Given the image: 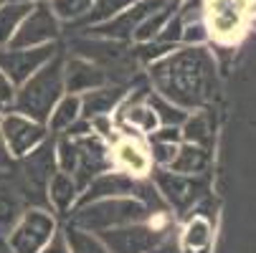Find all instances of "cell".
Returning a JSON list of instances; mask_svg holds the SVG:
<instances>
[{"mask_svg":"<svg viewBox=\"0 0 256 253\" xmlns=\"http://www.w3.org/2000/svg\"><path fill=\"white\" fill-rule=\"evenodd\" d=\"M28 3H38V0H28Z\"/></svg>","mask_w":256,"mask_h":253,"instance_id":"36","label":"cell"},{"mask_svg":"<svg viewBox=\"0 0 256 253\" xmlns=\"http://www.w3.org/2000/svg\"><path fill=\"white\" fill-rule=\"evenodd\" d=\"M76 119H82V96L79 94H64L56 101L46 124L51 132H66Z\"/></svg>","mask_w":256,"mask_h":253,"instance_id":"21","label":"cell"},{"mask_svg":"<svg viewBox=\"0 0 256 253\" xmlns=\"http://www.w3.org/2000/svg\"><path fill=\"white\" fill-rule=\"evenodd\" d=\"M150 81L158 94L180 109H200L218 91V74L210 51L200 46L172 48L168 56L150 63Z\"/></svg>","mask_w":256,"mask_h":253,"instance_id":"1","label":"cell"},{"mask_svg":"<svg viewBox=\"0 0 256 253\" xmlns=\"http://www.w3.org/2000/svg\"><path fill=\"white\" fill-rule=\"evenodd\" d=\"M175 155H178V144H172V142H155V139H152L150 160H152L158 167H170V162L175 160Z\"/></svg>","mask_w":256,"mask_h":253,"instance_id":"29","label":"cell"},{"mask_svg":"<svg viewBox=\"0 0 256 253\" xmlns=\"http://www.w3.org/2000/svg\"><path fill=\"white\" fill-rule=\"evenodd\" d=\"M148 104L152 106V112H155L160 127H180L182 122H186V117H188L186 109H180L178 104H172V101H168L165 96L152 94V91L148 94Z\"/></svg>","mask_w":256,"mask_h":253,"instance_id":"26","label":"cell"},{"mask_svg":"<svg viewBox=\"0 0 256 253\" xmlns=\"http://www.w3.org/2000/svg\"><path fill=\"white\" fill-rule=\"evenodd\" d=\"M76 200H79V185H76L74 175H68V172H54V177L48 180V203L61 215H66L71 208H74Z\"/></svg>","mask_w":256,"mask_h":253,"instance_id":"18","label":"cell"},{"mask_svg":"<svg viewBox=\"0 0 256 253\" xmlns=\"http://www.w3.org/2000/svg\"><path fill=\"white\" fill-rule=\"evenodd\" d=\"M58 53L56 43L30 46V48H0V68L13 81V86H20L26 79H30L44 63H48Z\"/></svg>","mask_w":256,"mask_h":253,"instance_id":"12","label":"cell"},{"mask_svg":"<svg viewBox=\"0 0 256 253\" xmlns=\"http://www.w3.org/2000/svg\"><path fill=\"white\" fill-rule=\"evenodd\" d=\"M56 144L44 139L33 152H28L26 157H20V170L16 172L28 205H48V180L56 172Z\"/></svg>","mask_w":256,"mask_h":253,"instance_id":"4","label":"cell"},{"mask_svg":"<svg viewBox=\"0 0 256 253\" xmlns=\"http://www.w3.org/2000/svg\"><path fill=\"white\" fill-rule=\"evenodd\" d=\"M64 238L71 253H109V248L102 243L99 236H94L92 231L76 228V226H66Z\"/></svg>","mask_w":256,"mask_h":253,"instance_id":"24","label":"cell"},{"mask_svg":"<svg viewBox=\"0 0 256 253\" xmlns=\"http://www.w3.org/2000/svg\"><path fill=\"white\" fill-rule=\"evenodd\" d=\"M208 152H210V150L198 147V144H190V142L178 144V155H175V160L170 162V170L182 172V175H200V172H206L208 165H210V155H208Z\"/></svg>","mask_w":256,"mask_h":253,"instance_id":"19","label":"cell"},{"mask_svg":"<svg viewBox=\"0 0 256 253\" xmlns=\"http://www.w3.org/2000/svg\"><path fill=\"white\" fill-rule=\"evenodd\" d=\"M28 208L18 175L13 170H0V236H8Z\"/></svg>","mask_w":256,"mask_h":253,"instance_id":"14","label":"cell"},{"mask_svg":"<svg viewBox=\"0 0 256 253\" xmlns=\"http://www.w3.org/2000/svg\"><path fill=\"white\" fill-rule=\"evenodd\" d=\"M112 162L117 170L132 175V177H142L148 175L150 167H152V160H150V152L142 147L137 139H132L130 134L127 137H117L112 142Z\"/></svg>","mask_w":256,"mask_h":253,"instance_id":"16","label":"cell"},{"mask_svg":"<svg viewBox=\"0 0 256 253\" xmlns=\"http://www.w3.org/2000/svg\"><path fill=\"white\" fill-rule=\"evenodd\" d=\"M58 30H61L58 28V18L51 10V3L48 0H38V3H33L30 13L18 25L16 35L8 43V48H30V46L54 43L58 38Z\"/></svg>","mask_w":256,"mask_h":253,"instance_id":"9","label":"cell"},{"mask_svg":"<svg viewBox=\"0 0 256 253\" xmlns=\"http://www.w3.org/2000/svg\"><path fill=\"white\" fill-rule=\"evenodd\" d=\"M51 3V10L56 13L58 20H66V23H79L94 5V0H48Z\"/></svg>","mask_w":256,"mask_h":253,"instance_id":"27","label":"cell"},{"mask_svg":"<svg viewBox=\"0 0 256 253\" xmlns=\"http://www.w3.org/2000/svg\"><path fill=\"white\" fill-rule=\"evenodd\" d=\"M30 8H33V3H28V0H8V3H0V48H6L10 43L18 25L30 13Z\"/></svg>","mask_w":256,"mask_h":253,"instance_id":"20","label":"cell"},{"mask_svg":"<svg viewBox=\"0 0 256 253\" xmlns=\"http://www.w3.org/2000/svg\"><path fill=\"white\" fill-rule=\"evenodd\" d=\"M152 185L158 188L165 205H172L178 213H186L208 193V183L203 177L182 175V172H175L170 167H160L152 172Z\"/></svg>","mask_w":256,"mask_h":253,"instance_id":"5","label":"cell"},{"mask_svg":"<svg viewBox=\"0 0 256 253\" xmlns=\"http://www.w3.org/2000/svg\"><path fill=\"white\" fill-rule=\"evenodd\" d=\"M76 160H79V150H76V139L64 134L58 142H56V165L61 172H68L74 175L76 170Z\"/></svg>","mask_w":256,"mask_h":253,"instance_id":"28","label":"cell"},{"mask_svg":"<svg viewBox=\"0 0 256 253\" xmlns=\"http://www.w3.org/2000/svg\"><path fill=\"white\" fill-rule=\"evenodd\" d=\"M180 134H182V139H186V142L210 150V144H213V122H210V114L208 112H198L193 117H186V122L180 124Z\"/></svg>","mask_w":256,"mask_h":253,"instance_id":"22","label":"cell"},{"mask_svg":"<svg viewBox=\"0 0 256 253\" xmlns=\"http://www.w3.org/2000/svg\"><path fill=\"white\" fill-rule=\"evenodd\" d=\"M0 134H3L6 147L13 155V160H20L48 137V127L26 114L10 112L6 117H0Z\"/></svg>","mask_w":256,"mask_h":253,"instance_id":"10","label":"cell"},{"mask_svg":"<svg viewBox=\"0 0 256 253\" xmlns=\"http://www.w3.org/2000/svg\"><path fill=\"white\" fill-rule=\"evenodd\" d=\"M124 89L122 86H96L92 91L82 94V119H92L99 114H112L117 106L124 101Z\"/></svg>","mask_w":256,"mask_h":253,"instance_id":"17","label":"cell"},{"mask_svg":"<svg viewBox=\"0 0 256 253\" xmlns=\"http://www.w3.org/2000/svg\"><path fill=\"white\" fill-rule=\"evenodd\" d=\"M254 0H206L203 18L208 25V35H216L218 41H234L241 35Z\"/></svg>","mask_w":256,"mask_h":253,"instance_id":"8","label":"cell"},{"mask_svg":"<svg viewBox=\"0 0 256 253\" xmlns=\"http://www.w3.org/2000/svg\"><path fill=\"white\" fill-rule=\"evenodd\" d=\"M0 112H3V104H0Z\"/></svg>","mask_w":256,"mask_h":253,"instance_id":"37","label":"cell"},{"mask_svg":"<svg viewBox=\"0 0 256 253\" xmlns=\"http://www.w3.org/2000/svg\"><path fill=\"white\" fill-rule=\"evenodd\" d=\"M150 139H155V142H172V144H178V142L182 139V134H180V127H160V129L150 132Z\"/></svg>","mask_w":256,"mask_h":253,"instance_id":"31","label":"cell"},{"mask_svg":"<svg viewBox=\"0 0 256 253\" xmlns=\"http://www.w3.org/2000/svg\"><path fill=\"white\" fill-rule=\"evenodd\" d=\"M132 3H137V0H94L92 10L74 25H82V28H92V25H99L109 18H114L117 13H122L124 8H130Z\"/></svg>","mask_w":256,"mask_h":253,"instance_id":"25","label":"cell"},{"mask_svg":"<svg viewBox=\"0 0 256 253\" xmlns=\"http://www.w3.org/2000/svg\"><path fill=\"white\" fill-rule=\"evenodd\" d=\"M56 221L44 208H28L20 221L8 233V246L13 253H41V248L54 238Z\"/></svg>","mask_w":256,"mask_h":253,"instance_id":"6","label":"cell"},{"mask_svg":"<svg viewBox=\"0 0 256 253\" xmlns=\"http://www.w3.org/2000/svg\"><path fill=\"white\" fill-rule=\"evenodd\" d=\"M213 241V226L206 215H193V218L186 223L180 233V243L186 246L188 251H200V248H208Z\"/></svg>","mask_w":256,"mask_h":253,"instance_id":"23","label":"cell"},{"mask_svg":"<svg viewBox=\"0 0 256 253\" xmlns=\"http://www.w3.org/2000/svg\"><path fill=\"white\" fill-rule=\"evenodd\" d=\"M104 84H106L104 68H99L89 58L74 56V58L64 61V89H66V94H79L82 96L84 91H92V89L104 86Z\"/></svg>","mask_w":256,"mask_h":253,"instance_id":"15","label":"cell"},{"mask_svg":"<svg viewBox=\"0 0 256 253\" xmlns=\"http://www.w3.org/2000/svg\"><path fill=\"white\" fill-rule=\"evenodd\" d=\"M13 96H16V86H13V81L6 76V71L0 68V104H10L13 101Z\"/></svg>","mask_w":256,"mask_h":253,"instance_id":"32","label":"cell"},{"mask_svg":"<svg viewBox=\"0 0 256 253\" xmlns=\"http://www.w3.org/2000/svg\"><path fill=\"white\" fill-rule=\"evenodd\" d=\"M168 233H170V228H160L150 218V221H142V223L106 228V231H99L96 236L109 248V253H148Z\"/></svg>","mask_w":256,"mask_h":253,"instance_id":"7","label":"cell"},{"mask_svg":"<svg viewBox=\"0 0 256 253\" xmlns=\"http://www.w3.org/2000/svg\"><path fill=\"white\" fill-rule=\"evenodd\" d=\"M0 253H13V248H10V246L3 241V238H0Z\"/></svg>","mask_w":256,"mask_h":253,"instance_id":"35","label":"cell"},{"mask_svg":"<svg viewBox=\"0 0 256 253\" xmlns=\"http://www.w3.org/2000/svg\"><path fill=\"white\" fill-rule=\"evenodd\" d=\"M64 61L58 53L44 63L30 79H26L20 86H16L13 106L18 114H26L36 122H48L56 101L64 96Z\"/></svg>","mask_w":256,"mask_h":253,"instance_id":"2","label":"cell"},{"mask_svg":"<svg viewBox=\"0 0 256 253\" xmlns=\"http://www.w3.org/2000/svg\"><path fill=\"white\" fill-rule=\"evenodd\" d=\"M0 170H13V155L6 147V139L0 134Z\"/></svg>","mask_w":256,"mask_h":253,"instance_id":"34","label":"cell"},{"mask_svg":"<svg viewBox=\"0 0 256 253\" xmlns=\"http://www.w3.org/2000/svg\"><path fill=\"white\" fill-rule=\"evenodd\" d=\"M148 253H190L186 246H182L178 238H172V233H168L160 243H155Z\"/></svg>","mask_w":256,"mask_h":253,"instance_id":"30","label":"cell"},{"mask_svg":"<svg viewBox=\"0 0 256 253\" xmlns=\"http://www.w3.org/2000/svg\"><path fill=\"white\" fill-rule=\"evenodd\" d=\"M165 3V0H137V3H132L130 8H124L122 13H117L114 18H109L99 25H92L86 28L92 35H102V38H114V41H127L132 38L134 28L148 18L150 13H155L160 5Z\"/></svg>","mask_w":256,"mask_h":253,"instance_id":"13","label":"cell"},{"mask_svg":"<svg viewBox=\"0 0 256 253\" xmlns=\"http://www.w3.org/2000/svg\"><path fill=\"white\" fill-rule=\"evenodd\" d=\"M41 253H71V251H68V246H66V238L58 236V233H54V238L41 248Z\"/></svg>","mask_w":256,"mask_h":253,"instance_id":"33","label":"cell"},{"mask_svg":"<svg viewBox=\"0 0 256 253\" xmlns=\"http://www.w3.org/2000/svg\"><path fill=\"white\" fill-rule=\"evenodd\" d=\"M71 137V134H68ZM76 139V150H79V160H76V170H74V180L79 188H86L92 180L106 170H112V147L106 144V139H102L99 134L89 132V134H79Z\"/></svg>","mask_w":256,"mask_h":253,"instance_id":"11","label":"cell"},{"mask_svg":"<svg viewBox=\"0 0 256 253\" xmlns=\"http://www.w3.org/2000/svg\"><path fill=\"white\" fill-rule=\"evenodd\" d=\"M162 213H155L137 198H102L92 200L84 205H76V210L71 213V223L92 233L106 231V228H117V226H130V223H142L158 218Z\"/></svg>","mask_w":256,"mask_h":253,"instance_id":"3","label":"cell"}]
</instances>
